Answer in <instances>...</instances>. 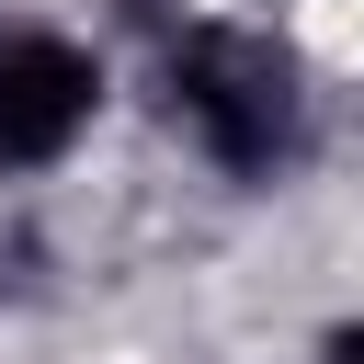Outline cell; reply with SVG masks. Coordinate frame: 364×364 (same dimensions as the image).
Segmentation results:
<instances>
[{
    "label": "cell",
    "mask_w": 364,
    "mask_h": 364,
    "mask_svg": "<svg viewBox=\"0 0 364 364\" xmlns=\"http://www.w3.org/2000/svg\"><path fill=\"white\" fill-rule=\"evenodd\" d=\"M318 364H364V330H330V341H318Z\"/></svg>",
    "instance_id": "cell-3"
},
{
    "label": "cell",
    "mask_w": 364,
    "mask_h": 364,
    "mask_svg": "<svg viewBox=\"0 0 364 364\" xmlns=\"http://www.w3.org/2000/svg\"><path fill=\"white\" fill-rule=\"evenodd\" d=\"M91 102H102V68L68 34H46V23L0 34V171H46L91 125Z\"/></svg>",
    "instance_id": "cell-2"
},
{
    "label": "cell",
    "mask_w": 364,
    "mask_h": 364,
    "mask_svg": "<svg viewBox=\"0 0 364 364\" xmlns=\"http://www.w3.org/2000/svg\"><path fill=\"white\" fill-rule=\"evenodd\" d=\"M171 114L193 125V148L216 171H284L296 136H307V91H296L284 46L228 34V23H205V34L171 46Z\"/></svg>",
    "instance_id": "cell-1"
}]
</instances>
